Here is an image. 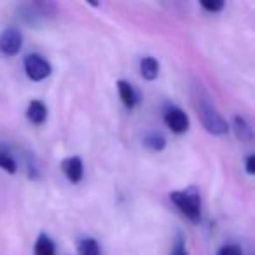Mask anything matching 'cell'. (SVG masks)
I'll list each match as a JSON object with an SVG mask.
<instances>
[{"label":"cell","instance_id":"obj_8","mask_svg":"<svg viewBox=\"0 0 255 255\" xmlns=\"http://www.w3.org/2000/svg\"><path fill=\"white\" fill-rule=\"evenodd\" d=\"M26 117L30 123L42 124L47 119V107L40 100H32L28 103V109H26Z\"/></svg>","mask_w":255,"mask_h":255},{"label":"cell","instance_id":"obj_17","mask_svg":"<svg viewBox=\"0 0 255 255\" xmlns=\"http://www.w3.org/2000/svg\"><path fill=\"white\" fill-rule=\"evenodd\" d=\"M217 255H243V252L238 245H226L217 252Z\"/></svg>","mask_w":255,"mask_h":255},{"label":"cell","instance_id":"obj_16","mask_svg":"<svg viewBox=\"0 0 255 255\" xmlns=\"http://www.w3.org/2000/svg\"><path fill=\"white\" fill-rule=\"evenodd\" d=\"M170 255H189L187 247H185V241L182 236H178L177 240H175V245H173V248H171Z\"/></svg>","mask_w":255,"mask_h":255},{"label":"cell","instance_id":"obj_10","mask_svg":"<svg viewBox=\"0 0 255 255\" xmlns=\"http://www.w3.org/2000/svg\"><path fill=\"white\" fill-rule=\"evenodd\" d=\"M140 74L143 79L147 81H154V79L159 75V63H157L156 58L152 56H145L140 61Z\"/></svg>","mask_w":255,"mask_h":255},{"label":"cell","instance_id":"obj_18","mask_svg":"<svg viewBox=\"0 0 255 255\" xmlns=\"http://www.w3.org/2000/svg\"><path fill=\"white\" fill-rule=\"evenodd\" d=\"M245 168H247L248 175L255 173V156H254V154H250V156L247 157V161H245Z\"/></svg>","mask_w":255,"mask_h":255},{"label":"cell","instance_id":"obj_13","mask_svg":"<svg viewBox=\"0 0 255 255\" xmlns=\"http://www.w3.org/2000/svg\"><path fill=\"white\" fill-rule=\"evenodd\" d=\"M143 145L149 150H152V152H159V150H163L166 147V140H164V136L161 133H149L143 138Z\"/></svg>","mask_w":255,"mask_h":255},{"label":"cell","instance_id":"obj_15","mask_svg":"<svg viewBox=\"0 0 255 255\" xmlns=\"http://www.w3.org/2000/svg\"><path fill=\"white\" fill-rule=\"evenodd\" d=\"M201 7L208 12H219L224 9V2L222 0H203Z\"/></svg>","mask_w":255,"mask_h":255},{"label":"cell","instance_id":"obj_6","mask_svg":"<svg viewBox=\"0 0 255 255\" xmlns=\"http://www.w3.org/2000/svg\"><path fill=\"white\" fill-rule=\"evenodd\" d=\"M61 171L65 173V177L72 182V184H79L82 180L84 175V166H82L81 157H67L61 161Z\"/></svg>","mask_w":255,"mask_h":255},{"label":"cell","instance_id":"obj_5","mask_svg":"<svg viewBox=\"0 0 255 255\" xmlns=\"http://www.w3.org/2000/svg\"><path fill=\"white\" fill-rule=\"evenodd\" d=\"M164 123H166V126L170 128L171 131L177 133V135H180V133H185L189 129V117L187 114L184 112L182 109H178V107H168L166 110H164Z\"/></svg>","mask_w":255,"mask_h":255},{"label":"cell","instance_id":"obj_9","mask_svg":"<svg viewBox=\"0 0 255 255\" xmlns=\"http://www.w3.org/2000/svg\"><path fill=\"white\" fill-rule=\"evenodd\" d=\"M233 129H234V135L238 136V140H243V142L252 140V126L243 116H234Z\"/></svg>","mask_w":255,"mask_h":255},{"label":"cell","instance_id":"obj_3","mask_svg":"<svg viewBox=\"0 0 255 255\" xmlns=\"http://www.w3.org/2000/svg\"><path fill=\"white\" fill-rule=\"evenodd\" d=\"M25 65V72L32 81H44L46 77H49L51 72H53V67L51 63L42 58L40 54H28L23 61Z\"/></svg>","mask_w":255,"mask_h":255},{"label":"cell","instance_id":"obj_4","mask_svg":"<svg viewBox=\"0 0 255 255\" xmlns=\"http://www.w3.org/2000/svg\"><path fill=\"white\" fill-rule=\"evenodd\" d=\"M23 46V35L18 28L14 26H9L4 32L0 33V53L12 56V54H18L19 49Z\"/></svg>","mask_w":255,"mask_h":255},{"label":"cell","instance_id":"obj_7","mask_svg":"<svg viewBox=\"0 0 255 255\" xmlns=\"http://www.w3.org/2000/svg\"><path fill=\"white\" fill-rule=\"evenodd\" d=\"M117 91H119L121 102L128 107V109H135L138 103V93L128 81H117Z\"/></svg>","mask_w":255,"mask_h":255},{"label":"cell","instance_id":"obj_12","mask_svg":"<svg viewBox=\"0 0 255 255\" xmlns=\"http://www.w3.org/2000/svg\"><path fill=\"white\" fill-rule=\"evenodd\" d=\"M77 252L79 255H100L98 241L95 238H82L77 243Z\"/></svg>","mask_w":255,"mask_h":255},{"label":"cell","instance_id":"obj_11","mask_svg":"<svg viewBox=\"0 0 255 255\" xmlns=\"http://www.w3.org/2000/svg\"><path fill=\"white\" fill-rule=\"evenodd\" d=\"M33 255H56V248H54V243L51 241L49 236L40 234L37 238L35 247H33Z\"/></svg>","mask_w":255,"mask_h":255},{"label":"cell","instance_id":"obj_2","mask_svg":"<svg viewBox=\"0 0 255 255\" xmlns=\"http://www.w3.org/2000/svg\"><path fill=\"white\" fill-rule=\"evenodd\" d=\"M170 199L192 222L198 224L201 220V196H199V191L196 187H187L184 191L171 192Z\"/></svg>","mask_w":255,"mask_h":255},{"label":"cell","instance_id":"obj_1","mask_svg":"<svg viewBox=\"0 0 255 255\" xmlns=\"http://www.w3.org/2000/svg\"><path fill=\"white\" fill-rule=\"evenodd\" d=\"M194 105L206 131L212 135H226L229 131L227 121L217 112L215 105L210 102V96L206 95V91L201 86H198L194 91Z\"/></svg>","mask_w":255,"mask_h":255},{"label":"cell","instance_id":"obj_14","mask_svg":"<svg viewBox=\"0 0 255 255\" xmlns=\"http://www.w3.org/2000/svg\"><path fill=\"white\" fill-rule=\"evenodd\" d=\"M0 168H2V170H5L7 173H11V175L16 173V170H18L14 157H12L7 150H2V149H0Z\"/></svg>","mask_w":255,"mask_h":255}]
</instances>
